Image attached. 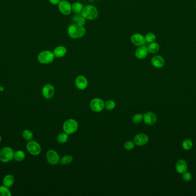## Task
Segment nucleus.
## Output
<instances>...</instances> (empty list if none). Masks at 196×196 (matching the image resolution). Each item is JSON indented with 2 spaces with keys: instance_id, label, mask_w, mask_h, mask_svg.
<instances>
[{
  "instance_id": "1",
  "label": "nucleus",
  "mask_w": 196,
  "mask_h": 196,
  "mask_svg": "<svg viewBox=\"0 0 196 196\" xmlns=\"http://www.w3.org/2000/svg\"><path fill=\"white\" fill-rule=\"evenodd\" d=\"M86 30L83 26H80L77 24H71L68 28V34L70 37L77 39L83 37L85 34Z\"/></svg>"
},
{
  "instance_id": "2",
  "label": "nucleus",
  "mask_w": 196,
  "mask_h": 196,
  "mask_svg": "<svg viewBox=\"0 0 196 196\" xmlns=\"http://www.w3.org/2000/svg\"><path fill=\"white\" fill-rule=\"evenodd\" d=\"M81 15L85 19L93 20L98 17V10L97 8L94 6L91 5H88L83 8V10L81 12Z\"/></svg>"
},
{
  "instance_id": "3",
  "label": "nucleus",
  "mask_w": 196,
  "mask_h": 196,
  "mask_svg": "<svg viewBox=\"0 0 196 196\" xmlns=\"http://www.w3.org/2000/svg\"><path fill=\"white\" fill-rule=\"evenodd\" d=\"M78 128V123L74 119L70 118L65 121L63 124V130L68 135L74 133Z\"/></svg>"
},
{
  "instance_id": "4",
  "label": "nucleus",
  "mask_w": 196,
  "mask_h": 196,
  "mask_svg": "<svg viewBox=\"0 0 196 196\" xmlns=\"http://www.w3.org/2000/svg\"><path fill=\"white\" fill-rule=\"evenodd\" d=\"M13 150L9 147H4L0 151V161L3 163L10 162L14 158Z\"/></svg>"
},
{
  "instance_id": "5",
  "label": "nucleus",
  "mask_w": 196,
  "mask_h": 196,
  "mask_svg": "<svg viewBox=\"0 0 196 196\" xmlns=\"http://www.w3.org/2000/svg\"><path fill=\"white\" fill-rule=\"evenodd\" d=\"M54 55L50 51H44L38 55V61L41 64H49L54 60Z\"/></svg>"
},
{
  "instance_id": "6",
  "label": "nucleus",
  "mask_w": 196,
  "mask_h": 196,
  "mask_svg": "<svg viewBox=\"0 0 196 196\" xmlns=\"http://www.w3.org/2000/svg\"><path fill=\"white\" fill-rule=\"evenodd\" d=\"M28 151L32 155H38L41 151V146L36 141H29L27 144Z\"/></svg>"
},
{
  "instance_id": "7",
  "label": "nucleus",
  "mask_w": 196,
  "mask_h": 196,
  "mask_svg": "<svg viewBox=\"0 0 196 196\" xmlns=\"http://www.w3.org/2000/svg\"><path fill=\"white\" fill-rule=\"evenodd\" d=\"M90 108L94 112H101L105 108V102L101 98H94L90 102Z\"/></svg>"
},
{
  "instance_id": "8",
  "label": "nucleus",
  "mask_w": 196,
  "mask_h": 196,
  "mask_svg": "<svg viewBox=\"0 0 196 196\" xmlns=\"http://www.w3.org/2000/svg\"><path fill=\"white\" fill-rule=\"evenodd\" d=\"M46 158L48 162L51 165H56L60 161V156L58 152L54 150H49L46 154Z\"/></svg>"
},
{
  "instance_id": "9",
  "label": "nucleus",
  "mask_w": 196,
  "mask_h": 196,
  "mask_svg": "<svg viewBox=\"0 0 196 196\" xmlns=\"http://www.w3.org/2000/svg\"><path fill=\"white\" fill-rule=\"evenodd\" d=\"M59 10L64 15L68 16L72 12V5L67 0H62L58 4Z\"/></svg>"
},
{
  "instance_id": "10",
  "label": "nucleus",
  "mask_w": 196,
  "mask_h": 196,
  "mask_svg": "<svg viewBox=\"0 0 196 196\" xmlns=\"http://www.w3.org/2000/svg\"><path fill=\"white\" fill-rule=\"evenodd\" d=\"M75 85L78 89L83 90L87 88L88 82L87 79L83 75H79L75 79Z\"/></svg>"
},
{
  "instance_id": "11",
  "label": "nucleus",
  "mask_w": 196,
  "mask_h": 196,
  "mask_svg": "<svg viewBox=\"0 0 196 196\" xmlns=\"http://www.w3.org/2000/svg\"><path fill=\"white\" fill-rule=\"evenodd\" d=\"M42 94L44 98L48 100L52 98L54 95V86L51 84L44 85L42 89Z\"/></svg>"
},
{
  "instance_id": "12",
  "label": "nucleus",
  "mask_w": 196,
  "mask_h": 196,
  "mask_svg": "<svg viewBox=\"0 0 196 196\" xmlns=\"http://www.w3.org/2000/svg\"><path fill=\"white\" fill-rule=\"evenodd\" d=\"M134 142L136 145L138 146L145 145L149 142V137L145 133H139L134 137Z\"/></svg>"
},
{
  "instance_id": "13",
  "label": "nucleus",
  "mask_w": 196,
  "mask_h": 196,
  "mask_svg": "<svg viewBox=\"0 0 196 196\" xmlns=\"http://www.w3.org/2000/svg\"><path fill=\"white\" fill-rule=\"evenodd\" d=\"M131 41L132 43L136 46H142L146 43L145 37L139 34H135L132 35L131 37Z\"/></svg>"
},
{
  "instance_id": "14",
  "label": "nucleus",
  "mask_w": 196,
  "mask_h": 196,
  "mask_svg": "<svg viewBox=\"0 0 196 196\" xmlns=\"http://www.w3.org/2000/svg\"><path fill=\"white\" fill-rule=\"evenodd\" d=\"M143 120L147 125H154L157 121V116L153 112H147L144 115Z\"/></svg>"
},
{
  "instance_id": "15",
  "label": "nucleus",
  "mask_w": 196,
  "mask_h": 196,
  "mask_svg": "<svg viewBox=\"0 0 196 196\" xmlns=\"http://www.w3.org/2000/svg\"><path fill=\"white\" fill-rule=\"evenodd\" d=\"M148 48L144 46L139 47L135 51V56L139 59L145 58L148 54Z\"/></svg>"
},
{
  "instance_id": "16",
  "label": "nucleus",
  "mask_w": 196,
  "mask_h": 196,
  "mask_svg": "<svg viewBox=\"0 0 196 196\" xmlns=\"http://www.w3.org/2000/svg\"><path fill=\"white\" fill-rule=\"evenodd\" d=\"M187 169H188L187 163L183 159H180L176 163V171L179 174H183V172H186Z\"/></svg>"
},
{
  "instance_id": "17",
  "label": "nucleus",
  "mask_w": 196,
  "mask_h": 196,
  "mask_svg": "<svg viewBox=\"0 0 196 196\" xmlns=\"http://www.w3.org/2000/svg\"><path fill=\"white\" fill-rule=\"evenodd\" d=\"M152 64L156 68H161L165 64V60L161 56L156 55L152 59Z\"/></svg>"
},
{
  "instance_id": "18",
  "label": "nucleus",
  "mask_w": 196,
  "mask_h": 196,
  "mask_svg": "<svg viewBox=\"0 0 196 196\" xmlns=\"http://www.w3.org/2000/svg\"><path fill=\"white\" fill-rule=\"evenodd\" d=\"M67 49L64 46H58L56 48L54 51V54L55 57L60 58V57H64L65 54H67Z\"/></svg>"
},
{
  "instance_id": "19",
  "label": "nucleus",
  "mask_w": 196,
  "mask_h": 196,
  "mask_svg": "<svg viewBox=\"0 0 196 196\" xmlns=\"http://www.w3.org/2000/svg\"><path fill=\"white\" fill-rule=\"evenodd\" d=\"M72 18V21L75 24L80 26H84L85 24V19L79 14H76Z\"/></svg>"
},
{
  "instance_id": "20",
  "label": "nucleus",
  "mask_w": 196,
  "mask_h": 196,
  "mask_svg": "<svg viewBox=\"0 0 196 196\" xmlns=\"http://www.w3.org/2000/svg\"><path fill=\"white\" fill-rule=\"evenodd\" d=\"M14 183V177L11 174L5 176L3 179V185L4 186L10 188Z\"/></svg>"
},
{
  "instance_id": "21",
  "label": "nucleus",
  "mask_w": 196,
  "mask_h": 196,
  "mask_svg": "<svg viewBox=\"0 0 196 196\" xmlns=\"http://www.w3.org/2000/svg\"><path fill=\"white\" fill-rule=\"evenodd\" d=\"M84 7L82 3L79 2L75 3L72 5V10L75 14H80L83 10Z\"/></svg>"
},
{
  "instance_id": "22",
  "label": "nucleus",
  "mask_w": 196,
  "mask_h": 196,
  "mask_svg": "<svg viewBox=\"0 0 196 196\" xmlns=\"http://www.w3.org/2000/svg\"><path fill=\"white\" fill-rule=\"evenodd\" d=\"M25 158V154L21 150H17L14 154V159L18 162H22Z\"/></svg>"
},
{
  "instance_id": "23",
  "label": "nucleus",
  "mask_w": 196,
  "mask_h": 196,
  "mask_svg": "<svg viewBox=\"0 0 196 196\" xmlns=\"http://www.w3.org/2000/svg\"><path fill=\"white\" fill-rule=\"evenodd\" d=\"M147 48H148L149 52L152 53V54H155L159 51V45L156 42H152L149 44Z\"/></svg>"
},
{
  "instance_id": "24",
  "label": "nucleus",
  "mask_w": 196,
  "mask_h": 196,
  "mask_svg": "<svg viewBox=\"0 0 196 196\" xmlns=\"http://www.w3.org/2000/svg\"><path fill=\"white\" fill-rule=\"evenodd\" d=\"M68 139V134L65 132H62L59 134L57 138L58 143L60 144H64L67 142Z\"/></svg>"
},
{
  "instance_id": "25",
  "label": "nucleus",
  "mask_w": 196,
  "mask_h": 196,
  "mask_svg": "<svg viewBox=\"0 0 196 196\" xmlns=\"http://www.w3.org/2000/svg\"><path fill=\"white\" fill-rule=\"evenodd\" d=\"M73 156L70 155H65L60 159V162L62 165H68L70 163H71L73 161Z\"/></svg>"
},
{
  "instance_id": "26",
  "label": "nucleus",
  "mask_w": 196,
  "mask_h": 196,
  "mask_svg": "<svg viewBox=\"0 0 196 196\" xmlns=\"http://www.w3.org/2000/svg\"><path fill=\"white\" fill-rule=\"evenodd\" d=\"M12 194L8 187L0 186V196H11Z\"/></svg>"
},
{
  "instance_id": "27",
  "label": "nucleus",
  "mask_w": 196,
  "mask_h": 196,
  "mask_svg": "<svg viewBox=\"0 0 196 196\" xmlns=\"http://www.w3.org/2000/svg\"><path fill=\"white\" fill-rule=\"evenodd\" d=\"M143 117L144 115L142 113H137L133 116L132 122L135 124H138L142 122V121L143 120Z\"/></svg>"
},
{
  "instance_id": "28",
  "label": "nucleus",
  "mask_w": 196,
  "mask_h": 196,
  "mask_svg": "<svg viewBox=\"0 0 196 196\" xmlns=\"http://www.w3.org/2000/svg\"><path fill=\"white\" fill-rule=\"evenodd\" d=\"M23 137L25 140H28V141H31L34 138V134L30 130L25 129L23 132Z\"/></svg>"
},
{
  "instance_id": "29",
  "label": "nucleus",
  "mask_w": 196,
  "mask_h": 196,
  "mask_svg": "<svg viewBox=\"0 0 196 196\" xmlns=\"http://www.w3.org/2000/svg\"><path fill=\"white\" fill-rule=\"evenodd\" d=\"M193 147V143L191 140L186 139L184 140L183 142V147L185 150H189Z\"/></svg>"
},
{
  "instance_id": "30",
  "label": "nucleus",
  "mask_w": 196,
  "mask_h": 196,
  "mask_svg": "<svg viewBox=\"0 0 196 196\" xmlns=\"http://www.w3.org/2000/svg\"><path fill=\"white\" fill-rule=\"evenodd\" d=\"M116 106V103L112 100H108L105 104V108L107 110L111 111L115 108Z\"/></svg>"
},
{
  "instance_id": "31",
  "label": "nucleus",
  "mask_w": 196,
  "mask_h": 196,
  "mask_svg": "<svg viewBox=\"0 0 196 196\" xmlns=\"http://www.w3.org/2000/svg\"><path fill=\"white\" fill-rule=\"evenodd\" d=\"M145 39L146 42L150 43L154 42V41H156V36L155 35V34H154L153 33H148V34L146 35Z\"/></svg>"
},
{
  "instance_id": "32",
  "label": "nucleus",
  "mask_w": 196,
  "mask_h": 196,
  "mask_svg": "<svg viewBox=\"0 0 196 196\" xmlns=\"http://www.w3.org/2000/svg\"><path fill=\"white\" fill-rule=\"evenodd\" d=\"M123 146H124V148L126 150H127L128 151H130L134 148L135 144L134 142H132V141H127L125 143Z\"/></svg>"
},
{
  "instance_id": "33",
  "label": "nucleus",
  "mask_w": 196,
  "mask_h": 196,
  "mask_svg": "<svg viewBox=\"0 0 196 196\" xmlns=\"http://www.w3.org/2000/svg\"><path fill=\"white\" fill-rule=\"evenodd\" d=\"M183 179L185 181V182H189L190 181L191 179H192V174L190 173L189 172H183Z\"/></svg>"
},
{
  "instance_id": "34",
  "label": "nucleus",
  "mask_w": 196,
  "mask_h": 196,
  "mask_svg": "<svg viewBox=\"0 0 196 196\" xmlns=\"http://www.w3.org/2000/svg\"><path fill=\"white\" fill-rule=\"evenodd\" d=\"M49 1L53 5H58L61 1V0H49Z\"/></svg>"
},
{
  "instance_id": "35",
  "label": "nucleus",
  "mask_w": 196,
  "mask_h": 196,
  "mask_svg": "<svg viewBox=\"0 0 196 196\" xmlns=\"http://www.w3.org/2000/svg\"><path fill=\"white\" fill-rule=\"evenodd\" d=\"M3 90H4V88H3V86H0V91H3Z\"/></svg>"
},
{
  "instance_id": "36",
  "label": "nucleus",
  "mask_w": 196,
  "mask_h": 196,
  "mask_svg": "<svg viewBox=\"0 0 196 196\" xmlns=\"http://www.w3.org/2000/svg\"><path fill=\"white\" fill-rule=\"evenodd\" d=\"M1 136L0 135V142H1Z\"/></svg>"
},
{
  "instance_id": "37",
  "label": "nucleus",
  "mask_w": 196,
  "mask_h": 196,
  "mask_svg": "<svg viewBox=\"0 0 196 196\" xmlns=\"http://www.w3.org/2000/svg\"><path fill=\"white\" fill-rule=\"evenodd\" d=\"M0 86H1V85H0Z\"/></svg>"
}]
</instances>
